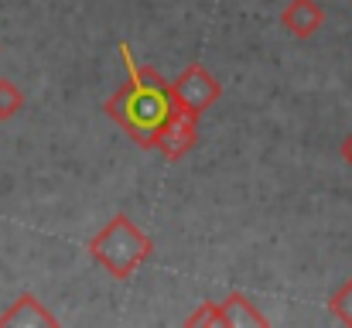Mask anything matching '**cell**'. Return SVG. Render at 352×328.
I'll use <instances>...</instances> for the list:
<instances>
[{
    "label": "cell",
    "instance_id": "cell-1",
    "mask_svg": "<svg viewBox=\"0 0 352 328\" xmlns=\"http://www.w3.org/2000/svg\"><path fill=\"white\" fill-rule=\"evenodd\" d=\"M117 52H120V58H123V69H126V83L117 86V93L103 103V113L117 123L137 147L154 151L157 133L175 116L171 86H168V79L157 69L140 65L130 55V45L126 41H120Z\"/></svg>",
    "mask_w": 352,
    "mask_h": 328
},
{
    "label": "cell",
    "instance_id": "cell-2",
    "mask_svg": "<svg viewBox=\"0 0 352 328\" xmlns=\"http://www.w3.org/2000/svg\"><path fill=\"white\" fill-rule=\"evenodd\" d=\"M86 250H89V256H93L113 281H130V277L154 256V239L130 216L117 212V216L89 239Z\"/></svg>",
    "mask_w": 352,
    "mask_h": 328
},
{
    "label": "cell",
    "instance_id": "cell-3",
    "mask_svg": "<svg viewBox=\"0 0 352 328\" xmlns=\"http://www.w3.org/2000/svg\"><path fill=\"white\" fill-rule=\"evenodd\" d=\"M171 86V103L182 116L188 120H202L206 109H212L223 100V83L202 65V62H188Z\"/></svg>",
    "mask_w": 352,
    "mask_h": 328
},
{
    "label": "cell",
    "instance_id": "cell-4",
    "mask_svg": "<svg viewBox=\"0 0 352 328\" xmlns=\"http://www.w3.org/2000/svg\"><path fill=\"white\" fill-rule=\"evenodd\" d=\"M199 147V120H188L175 109V116L164 123V130L157 133V144L154 151L164 157V161H182L185 154H192Z\"/></svg>",
    "mask_w": 352,
    "mask_h": 328
},
{
    "label": "cell",
    "instance_id": "cell-5",
    "mask_svg": "<svg viewBox=\"0 0 352 328\" xmlns=\"http://www.w3.org/2000/svg\"><path fill=\"white\" fill-rule=\"evenodd\" d=\"M322 24H325V7L318 0H287L280 10V28L298 41L315 38L322 31Z\"/></svg>",
    "mask_w": 352,
    "mask_h": 328
},
{
    "label": "cell",
    "instance_id": "cell-6",
    "mask_svg": "<svg viewBox=\"0 0 352 328\" xmlns=\"http://www.w3.org/2000/svg\"><path fill=\"white\" fill-rule=\"evenodd\" d=\"M55 328L58 318L48 311V305H41L38 294H21L3 315H0V328Z\"/></svg>",
    "mask_w": 352,
    "mask_h": 328
},
{
    "label": "cell",
    "instance_id": "cell-7",
    "mask_svg": "<svg viewBox=\"0 0 352 328\" xmlns=\"http://www.w3.org/2000/svg\"><path fill=\"white\" fill-rule=\"evenodd\" d=\"M219 311H223V328H267L270 318L243 294V291H230L226 301H219Z\"/></svg>",
    "mask_w": 352,
    "mask_h": 328
},
{
    "label": "cell",
    "instance_id": "cell-8",
    "mask_svg": "<svg viewBox=\"0 0 352 328\" xmlns=\"http://www.w3.org/2000/svg\"><path fill=\"white\" fill-rule=\"evenodd\" d=\"M329 315H332L339 325L352 328V277L342 281V284L329 294Z\"/></svg>",
    "mask_w": 352,
    "mask_h": 328
},
{
    "label": "cell",
    "instance_id": "cell-9",
    "mask_svg": "<svg viewBox=\"0 0 352 328\" xmlns=\"http://www.w3.org/2000/svg\"><path fill=\"white\" fill-rule=\"evenodd\" d=\"M24 109V93L10 79H0V120H14Z\"/></svg>",
    "mask_w": 352,
    "mask_h": 328
},
{
    "label": "cell",
    "instance_id": "cell-10",
    "mask_svg": "<svg viewBox=\"0 0 352 328\" xmlns=\"http://www.w3.org/2000/svg\"><path fill=\"white\" fill-rule=\"evenodd\" d=\"M188 328H199V325H223V311H219V301H202L188 318H185Z\"/></svg>",
    "mask_w": 352,
    "mask_h": 328
},
{
    "label": "cell",
    "instance_id": "cell-11",
    "mask_svg": "<svg viewBox=\"0 0 352 328\" xmlns=\"http://www.w3.org/2000/svg\"><path fill=\"white\" fill-rule=\"evenodd\" d=\"M339 154H342V161L352 168V130L346 133V140H342V147H339Z\"/></svg>",
    "mask_w": 352,
    "mask_h": 328
}]
</instances>
